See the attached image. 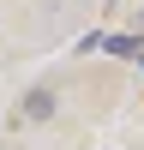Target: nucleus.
Here are the masks:
<instances>
[{"instance_id":"nucleus-1","label":"nucleus","mask_w":144,"mask_h":150,"mask_svg":"<svg viewBox=\"0 0 144 150\" xmlns=\"http://www.w3.org/2000/svg\"><path fill=\"white\" fill-rule=\"evenodd\" d=\"M24 114H30V120H48V114H54V96H48V90H36L30 102H24Z\"/></svg>"},{"instance_id":"nucleus-2","label":"nucleus","mask_w":144,"mask_h":150,"mask_svg":"<svg viewBox=\"0 0 144 150\" xmlns=\"http://www.w3.org/2000/svg\"><path fill=\"white\" fill-rule=\"evenodd\" d=\"M108 48H114L120 60H144V42H132V36H108Z\"/></svg>"}]
</instances>
